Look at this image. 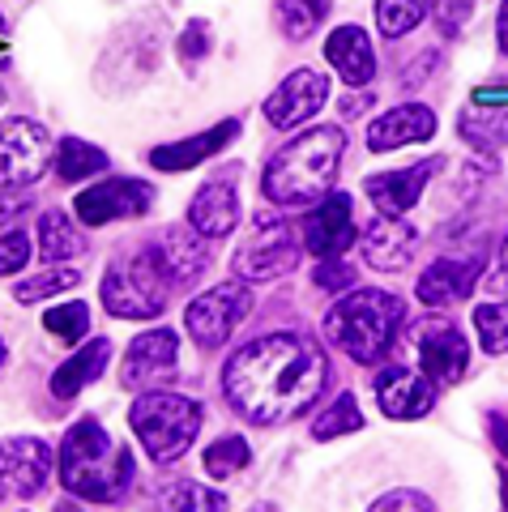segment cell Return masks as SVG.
<instances>
[{
	"mask_svg": "<svg viewBox=\"0 0 508 512\" xmlns=\"http://www.w3.org/2000/svg\"><path fill=\"white\" fill-rule=\"evenodd\" d=\"M329 363L312 342L295 333H269L235 350L222 367V389L244 419L274 427L299 419L325 389Z\"/></svg>",
	"mask_w": 508,
	"mask_h": 512,
	"instance_id": "cell-1",
	"label": "cell"
},
{
	"mask_svg": "<svg viewBox=\"0 0 508 512\" xmlns=\"http://www.w3.org/2000/svg\"><path fill=\"white\" fill-rule=\"evenodd\" d=\"M342 150H346V137L342 128H308L299 133L291 146H282L269 167L261 175V188L274 205H312L329 197L333 180H338V167H342Z\"/></svg>",
	"mask_w": 508,
	"mask_h": 512,
	"instance_id": "cell-2",
	"label": "cell"
},
{
	"mask_svg": "<svg viewBox=\"0 0 508 512\" xmlns=\"http://www.w3.org/2000/svg\"><path fill=\"white\" fill-rule=\"evenodd\" d=\"M60 483L82 500L111 504L133 483V453L111 440L94 419H82L60 444Z\"/></svg>",
	"mask_w": 508,
	"mask_h": 512,
	"instance_id": "cell-3",
	"label": "cell"
},
{
	"mask_svg": "<svg viewBox=\"0 0 508 512\" xmlns=\"http://www.w3.org/2000/svg\"><path fill=\"white\" fill-rule=\"evenodd\" d=\"M402 299L389 291H351L325 316V338L355 363H380L402 325Z\"/></svg>",
	"mask_w": 508,
	"mask_h": 512,
	"instance_id": "cell-4",
	"label": "cell"
},
{
	"mask_svg": "<svg viewBox=\"0 0 508 512\" xmlns=\"http://www.w3.org/2000/svg\"><path fill=\"white\" fill-rule=\"evenodd\" d=\"M129 423L137 431L141 448L158 461V466H167V461H176L188 453V444L197 440L201 431V406L193 397H180V393H141L133 410H129Z\"/></svg>",
	"mask_w": 508,
	"mask_h": 512,
	"instance_id": "cell-5",
	"label": "cell"
},
{
	"mask_svg": "<svg viewBox=\"0 0 508 512\" xmlns=\"http://www.w3.org/2000/svg\"><path fill=\"white\" fill-rule=\"evenodd\" d=\"M171 299V282L163 278V269L154 265L150 248L137 256H120L107 265L103 274V308L111 316L124 320H154L167 308Z\"/></svg>",
	"mask_w": 508,
	"mask_h": 512,
	"instance_id": "cell-6",
	"label": "cell"
},
{
	"mask_svg": "<svg viewBox=\"0 0 508 512\" xmlns=\"http://www.w3.org/2000/svg\"><path fill=\"white\" fill-rule=\"evenodd\" d=\"M295 265H299V239L291 231V222H282L278 214H261L252 235L235 252L240 282H274L282 274H291Z\"/></svg>",
	"mask_w": 508,
	"mask_h": 512,
	"instance_id": "cell-7",
	"label": "cell"
},
{
	"mask_svg": "<svg viewBox=\"0 0 508 512\" xmlns=\"http://www.w3.org/2000/svg\"><path fill=\"white\" fill-rule=\"evenodd\" d=\"M52 137L47 128L13 116L0 124V188H26L52 167Z\"/></svg>",
	"mask_w": 508,
	"mask_h": 512,
	"instance_id": "cell-8",
	"label": "cell"
},
{
	"mask_svg": "<svg viewBox=\"0 0 508 512\" xmlns=\"http://www.w3.org/2000/svg\"><path fill=\"white\" fill-rule=\"evenodd\" d=\"M252 308V291L244 282H222L214 291H201L193 303L184 308V325L193 333V342L214 350L235 333V325L248 316Z\"/></svg>",
	"mask_w": 508,
	"mask_h": 512,
	"instance_id": "cell-9",
	"label": "cell"
},
{
	"mask_svg": "<svg viewBox=\"0 0 508 512\" xmlns=\"http://www.w3.org/2000/svg\"><path fill=\"white\" fill-rule=\"evenodd\" d=\"M410 350H415L423 376L432 384H457L470 367V346L462 338V329L444 316H423L410 329Z\"/></svg>",
	"mask_w": 508,
	"mask_h": 512,
	"instance_id": "cell-10",
	"label": "cell"
},
{
	"mask_svg": "<svg viewBox=\"0 0 508 512\" xmlns=\"http://www.w3.org/2000/svg\"><path fill=\"white\" fill-rule=\"evenodd\" d=\"M154 205V188L146 180H103L94 188H82L73 201L77 218L86 222V227H107V222H120V218H141L150 214Z\"/></svg>",
	"mask_w": 508,
	"mask_h": 512,
	"instance_id": "cell-11",
	"label": "cell"
},
{
	"mask_svg": "<svg viewBox=\"0 0 508 512\" xmlns=\"http://www.w3.org/2000/svg\"><path fill=\"white\" fill-rule=\"evenodd\" d=\"M52 478V448L35 436H9L0 440V495L30 500Z\"/></svg>",
	"mask_w": 508,
	"mask_h": 512,
	"instance_id": "cell-12",
	"label": "cell"
},
{
	"mask_svg": "<svg viewBox=\"0 0 508 512\" xmlns=\"http://www.w3.org/2000/svg\"><path fill=\"white\" fill-rule=\"evenodd\" d=\"M359 239V227H355V214H351V197L346 192H329L325 205H316V210L304 218V248L312 256H342Z\"/></svg>",
	"mask_w": 508,
	"mask_h": 512,
	"instance_id": "cell-13",
	"label": "cell"
},
{
	"mask_svg": "<svg viewBox=\"0 0 508 512\" xmlns=\"http://www.w3.org/2000/svg\"><path fill=\"white\" fill-rule=\"evenodd\" d=\"M329 99V82L312 69H295L287 82L265 99V120L274 128H299L304 120H312L316 111Z\"/></svg>",
	"mask_w": 508,
	"mask_h": 512,
	"instance_id": "cell-14",
	"label": "cell"
},
{
	"mask_svg": "<svg viewBox=\"0 0 508 512\" xmlns=\"http://www.w3.org/2000/svg\"><path fill=\"white\" fill-rule=\"evenodd\" d=\"M150 256H154V265L163 269V278L171 282V291H176V286H193L205 274V265H210L201 235L193 227H167V231H158L154 244H150Z\"/></svg>",
	"mask_w": 508,
	"mask_h": 512,
	"instance_id": "cell-15",
	"label": "cell"
},
{
	"mask_svg": "<svg viewBox=\"0 0 508 512\" xmlns=\"http://www.w3.org/2000/svg\"><path fill=\"white\" fill-rule=\"evenodd\" d=\"M176 350H180V338L171 329H150L129 346L124 355V367H120V380L124 389H150L154 380H163L176 372Z\"/></svg>",
	"mask_w": 508,
	"mask_h": 512,
	"instance_id": "cell-16",
	"label": "cell"
},
{
	"mask_svg": "<svg viewBox=\"0 0 508 512\" xmlns=\"http://www.w3.org/2000/svg\"><path fill=\"white\" fill-rule=\"evenodd\" d=\"M483 256H440V261H432L423 269L419 278V299L427 303V308H449V303H462L474 282H479L483 274Z\"/></svg>",
	"mask_w": 508,
	"mask_h": 512,
	"instance_id": "cell-17",
	"label": "cell"
},
{
	"mask_svg": "<svg viewBox=\"0 0 508 512\" xmlns=\"http://www.w3.org/2000/svg\"><path fill=\"white\" fill-rule=\"evenodd\" d=\"M376 402L389 419H423L436 402V389L432 380L410 372V367H385L376 376Z\"/></svg>",
	"mask_w": 508,
	"mask_h": 512,
	"instance_id": "cell-18",
	"label": "cell"
},
{
	"mask_svg": "<svg viewBox=\"0 0 508 512\" xmlns=\"http://www.w3.org/2000/svg\"><path fill=\"white\" fill-rule=\"evenodd\" d=\"M436 167H440V158H427V163H415V167H406V171L372 175V180L363 184V192H368V201H372L385 218H402L410 205L423 197V188H427V180L436 175Z\"/></svg>",
	"mask_w": 508,
	"mask_h": 512,
	"instance_id": "cell-19",
	"label": "cell"
},
{
	"mask_svg": "<svg viewBox=\"0 0 508 512\" xmlns=\"http://www.w3.org/2000/svg\"><path fill=\"white\" fill-rule=\"evenodd\" d=\"M419 248V231L402 218H385L363 227V256H368L372 269H402Z\"/></svg>",
	"mask_w": 508,
	"mask_h": 512,
	"instance_id": "cell-20",
	"label": "cell"
},
{
	"mask_svg": "<svg viewBox=\"0 0 508 512\" xmlns=\"http://www.w3.org/2000/svg\"><path fill=\"white\" fill-rule=\"evenodd\" d=\"M436 133V116L432 107L406 103L385 111L380 120H372L368 128V150H398V146H415V141H427Z\"/></svg>",
	"mask_w": 508,
	"mask_h": 512,
	"instance_id": "cell-21",
	"label": "cell"
},
{
	"mask_svg": "<svg viewBox=\"0 0 508 512\" xmlns=\"http://www.w3.org/2000/svg\"><path fill=\"white\" fill-rule=\"evenodd\" d=\"M235 222H240V201H235V188L210 180L201 184V192L188 205V227H193L201 239H222Z\"/></svg>",
	"mask_w": 508,
	"mask_h": 512,
	"instance_id": "cell-22",
	"label": "cell"
},
{
	"mask_svg": "<svg viewBox=\"0 0 508 512\" xmlns=\"http://www.w3.org/2000/svg\"><path fill=\"white\" fill-rule=\"evenodd\" d=\"M325 60L342 73L346 86H368L372 73H376V56H372V39L363 35L359 26H338L333 35L325 39Z\"/></svg>",
	"mask_w": 508,
	"mask_h": 512,
	"instance_id": "cell-23",
	"label": "cell"
},
{
	"mask_svg": "<svg viewBox=\"0 0 508 512\" xmlns=\"http://www.w3.org/2000/svg\"><path fill=\"white\" fill-rule=\"evenodd\" d=\"M235 133H240V124L235 120H222L214 124L210 133H201V137H188V141H176V146H158L150 150V163L158 171H184V167H197L205 163L210 154H218L227 141H235Z\"/></svg>",
	"mask_w": 508,
	"mask_h": 512,
	"instance_id": "cell-24",
	"label": "cell"
},
{
	"mask_svg": "<svg viewBox=\"0 0 508 512\" xmlns=\"http://www.w3.org/2000/svg\"><path fill=\"white\" fill-rule=\"evenodd\" d=\"M107 359H111V342H107V338H94L86 350H77L73 359H65V363H60L56 372H52V393L60 397V402H69V397L82 393L90 380L103 376Z\"/></svg>",
	"mask_w": 508,
	"mask_h": 512,
	"instance_id": "cell-25",
	"label": "cell"
},
{
	"mask_svg": "<svg viewBox=\"0 0 508 512\" xmlns=\"http://www.w3.org/2000/svg\"><path fill=\"white\" fill-rule=\"evenodd\" d=\"M457 133H462L474 150H496L508 141V107H470L462 120H457Z\"/></svg>",
	"mask_w": 508,
	"mask_h": 512,
	"instance_id": "cell-26",
	"label": "cell"
},
{
	"mask_svg": "<svg viewBox=\"0 0 508 512\" xmlns=\"http://www.w3.org/2000/svg\"><path fill=\"white\" fill-rule=\"evenodd\" d=\"M86 248V239L82 231H73V222L60 214V210H47L39 218V256L47 265H60V261H69V256H77Z\"/></svg>",
	"mask_w": 508,
	"mask_h": 512,
	"instance_id": "cell-27",
	"label": "cell"
},
{
	"mask_svg": "<svg viewBox=\"0 0 508 512\" xmlns=\"http://www.w3.org/2000/svg\"><path fill=\"white\" fill-rule=\"evenodd\" d=\"M158 512H227V495L180 478V483L163 487V495H158Z\"/></svg>",
	"mask_w": 508,
	"mask_h": 512,
	"instance_id": "cell-28",
	"label": "cell"
},
{
	"mask_svg": "<svg viewBox=\"0 0 508 512\" xmlns=\"http://www.w3.org/2000/svg\"><path fill=\"white\" fill-rule=\"evenodd\" d=\"M107 167V154L99 146H90V141H77V137H65L56 146V171H60V180H86V175H99Z\"/></svg>",
	"mask_w": 508,
	"mask_h": 512,
	"instance_id": "cell-29",
	"label": "cell"
},
{
	"mask_svg": "<svg viewBox=\"0 0 508 512\" xmlns=\"http://www.w3.org/2000/svg\"><path fill=\"white\" fill-rule=\"evenodd\" d=\"M329 9V0H274V22L287 39H308L316 26H321Z\"/></svg>",
	"mask_w": 508,
	"mask_h": 512,
	"instance_id": "cell-30",
	"label": "cell"
},
{
	"mask_svg": "<svg viewBox=\"0 0 508 512\" xmlns=\"http://www.w3.org/2000/svg\"><path fill=\"white\" fill-rule=\"evenodd\" d=\"M427 5L432 0H376V26L385 39H402L410 35L423 18H427Z\"/></svg>",
	"mask_w": 508,
	"mask_h": 512,
	"instance_id": "cell-31",
	"label": "cell"
},
{
	"mask_svg": "<svg viewBox=\"0 0 508 512\" xmlns=\"http://www.w3.org/2000/svg\"><path fill=\"white\" fill-rule=\"evenodd\" d=\"M359 427H363V410L355 402V393H338L333 397V406L316 419L312 436L316 440H338V436H346V431H359Z\"/></svg>",
	"mask_w": 508,
	"mask_h": 512,
	"instance_id": "cell-32",
	"label": "cell"
},
{
	"mask_svg": "<svg viewBox=\"0 0 508 512\" xmlns=\"http://www.w3.org/2000/svg\"><path fill=\"white\" fill-rule=\"evenodd\" d=\"M248 461H252V453H248L244 436H222V440H214L210 448H205V474L210 478H235Z\"/></svg>",
	"mask_w": 508,
	"mask_h": 512,
	"instance_id": "cell-33",
	"label": "cell"
},
{
	"mask_svg": "<svg viewBox=\"0 0 508 512\" xmlns=\"http://www.w3.org/2000/svg\"><path fill=\"white\" fill-rule=\"evenodd\" d=\"M43 329L52 333V338H60V342H82L86 329H90V308L82 299L60 303V308H52L43 316Z\"/></svg>",
	"mask_w": 508,
	"mask_h": 512,
	"instance_id": "cell-34",
	"label": "cell"
},
{
	"mask_svg": "<svg viewBox=\"0 0 508 512\" xmlns=\"http://www.w3.org/2000/svg\"><path fill=\"white\" fill-rule=\"evenodd\" d=\"M474 329H479V342L487 355H504L508 350V303H483L474 312Z\"/></svg>",
	"mask_w": 508,
	"mask_h": 512,
	"instance_id": "cell-35",
	"label": "cell"
},
{
	"mask_svg": "<svg viewBox=\"0 0 508 512\" xmlns=\"http://www.w3.org/2000/svg\"><path fill=\"white\" fill-rule=\"evenodd\" d=\"M77 282H82L77 269H47V274H39V278H26L13 295H18L22 303H39V299H52L60 291H69V286H77Z\"/></svg>",
	"mask_w": 508,
	"mask_h": 512,
	"instance_id": "cell-36",
	"label": "cell"
},
{
	"mask_svg": "<svg viewBox=\"0 0 508 512\" xmlns=\"http://www.w3.org/2000/svg\"><path fill=\"white\" fill-rule=\"evenodd\" d=\"M26 261H30V239H26V231L13 227L5 239H0V278L18 274Z\"/></svg>",
	"mask_w": 508,
	"mask_h": 512,
	"instance_id": "cell-37",
	"label": "cell"
},
{
	"mask_svg": "<svg viewBox=\"0 0 508 512\" xmlns=\"http://www.w3.org/2000/svg\"><path fill=\"white\" fill-rule=\"evenodd\" d=\"M474 18V0H440L436 5V26L440 35H462V26Z\"/></svg>",
	"mask_w": 508,
	"mask_h": 512,
	"instance_id": "cell-38",
	"label": "cell"
},
{
	"mask_svg": "<svg viewBox=\"0 0 508 512\" xmlns=\"http://www.w3.org/2000/svg\"><path fill=\"white\" fill-rule=\"evenodd\" d=\"M368 512H436V504L423 491H389L368 508Z\"/></svg>",
	"mask_w": 508,
	"mask_h": 512,
	"instance_id": "cell-39",
	"label": "cell"
},
{
	"mask_svg": "<svg viewBox=\"0 0 508 512\" xmlns=\"http://www.w3.org/2000/svg\"><path fill=\"white\" fill-rule=\"evenodd\" d=\"M312 282H316V286H325V291H351V286H355V269H351V265H342L338 256H329V261L316 265Z\"/></svg>",
	"mask_w": 508,
	"mask_h": 512,
	"instance_id": "cell-40",
	"label": "cell"
},
{
	"mask_svg": "<svg viewBox=\"0 0 508 512\" xmlns=\"http://www.w3.org/2000/svg\"><path fill=\"white\" fill-rule=\"evenodd\" d=\"M180 52H184V60H201L205 52H210V30H205V22H193V26L184 30Z\"/></svg>",
	"mask_w": 508,
	"mask_h": 512,
	"instance_id": "cell-41",
	"label": "cell"
},
{
	"mask_svg": "<svg viewBox=\"0 0 508 512\" xmlns=\"http://www.w3.org/2000/svg\"><path fill=\"white\" fill-rule=\"evenodd\" d=\"M26 210V197H18V192H5L0 188V227H5V222H13Z\"/></svg>",
	"mask_w": 508,
	"mask_h": 512,
	"instance_id": "cell-42",
	"label": "cell"
},
{
	"mask_svg": "<svg viewBox=\"0 0 508 512\" xmlns=\"http://www.w3.org/2000/svg\"><path fill=\"white\" fill-rule=\"evenodd\" d=\"M491 440H496L500 444V457L508 461V419H504V414H491Z\"/></svg>",
	"mask_w": 508,
	"mask_h": 512,
	"instance_id": "cell-43",
	"label": "cell"
},
{
	"mask_svg": "<svg viewBox=\"0 0 508 512\" xmlns=\"http://www.w3.org/2000/svg\"><path fill=\"white\" fill-rule=\"evenodd\" d=\"M500 52L508 56V0L500 5Z\"/></svg>",
	"mask_w": 508,
	"mask_h": 512,
	"instance_id": "cell-44",
	"label": "cell"
},
{
	"mask_svg": "<svg viewBox=\"0 0 508 512\" xmlns=\"http://www.w3.org/2000/svg\"><path fill=\"white\" fill-rule=\"evenodd\" d=\"M491 282H500V286H508V244H504V256H500V278H491Z\"/></svg>",
	"mask_w": 508,
	"mask_h": 512,
	"instance_id": "cell-45",
	"label": "cell"
},
{
	"mask_svg": "<svg viewBox=\"0 0 508 512\" xmlns=\"http://www.w3.org/2000/svg\"><path fill=\"white\" fill-rule=\"evenodd\" d=\"M56 512H82V508H77L73 500H65V504H56Z\"/></svg>",
	"mask_w": 508,
	"mask_h": 512,
	"instance_id": "cell-46",
	"label": "cell"
},
{
	"mask_svg": "<svg viewBox=\"0 0 508 512\" xmlns=\"http://www.w3.org/2000/svg\"><path fill=\"white\" fill-rule=\"evenodd\" d=\"M248 512H278V508H274V504H252Z\"/></svg>",
	"mask_w": 508,
	"mask_h": 512,
	"instance_id": "cell-47",
	"label": "cell"
},
{
	"mask_svg": "<svg viewBox=\"0 0 508 512\" xmlns=\"http://www.w3.org/2000/svg\"><path fill=\"white\" fill-rule=\"evenodd\" d=\"M0 363H5V342H0Z\"/></svg>",
	"mask_w": 508,
	"mask_h": 512,
	"instance_id": "cell-48",
	"label": "cell"
},
{
	"mask_svg": "<svg viewBox=\"0 0 508 512\" xmlns=\"http://www.w3.org/2000/svg\"><path fill=\"white\" fill-rule=\"evenodd\" d=\"M0 103H5V90H0Z\"/></svg>",
	"mask_w": 508,
	"mask_h": 512,
	"instance_id": "cell-49",
	"label": "cell"
}]
</instances>
